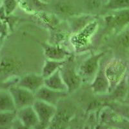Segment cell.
I'll return each instance as SVG.
<instances>
[{
	"label": "cell",
	"mask_w": 129,
	"mask_h": 129,
	"mask_svg": "<svg viewBox=\"0 0 129 129\" xmlns=\"http://www.w3.org/2000/svg\"><path fill=\"white\" fill-rule=\"evenodd\" d=\"M128 69L129 61L120 57H113L105 64V72L110 83V92L125 76Z\"/></svg>",
	"instance_id": "6da1fadb"
},
{
	"label": "cell",
	"mask_w": 129,
	"mask_h": 129,
	"mask_svg": "<svg viewBox=\"0 0 129 129\" xmlns=\"http://www.w3.org/2000/svg\"><path fill=\"white\" fill-rule=\"evenodd\" d=\"M61 75L67 88V92L73 93L77 90L83 83V79L74 64L71 56L59 69Z\"/></svg>",
	"instance_id": "7a4b0ae2"
},
{
	"label": "cell",
	"mask_w": 129,
	"mask_h": 129,
	"mask_svg": "<svg viewBox=\"0 0 129 129\" xmlns=\"http://www.w3.org/2000/svg\"><path fill=\"white\" fill-rule=\"evenodd\" d=\"M104 52L91 54L86 58L78 69V71L83 79V82H92L100 67V61L104 56Z\"/></svg>",
	"instance_id": "3957f363"
},
{
	"label": "cell",
	"mask_w": 129,
	"mask_h": 129,
	"mask_svg": "<svg viewBox=\"0 0 129 129\" xmlns=\"http://www.w3.org/2000/svg\"><path fill=\"white\" fill-rule=\"evenodd\" d=\"M104 17L107 29L116 35L129 26V9L112 11Z\"/></svg>",
	"instance_id": "277c9868"
},
{
	"label": "cell",
	"mask_w": 129,
	"mask_h": 129,
	"mask_svg": "<svg viewBox=\"0 0 129 129\" xmlns=\"http://www.w3.org/2000/svg\"><path fill=\"white\" fill-rule=\"evenodd\" d=\"M32 107L35 110L40 121L39 127L41 128H49L57 112V106L36 100Z\"/></svg>",
	"instance_id": "5b68a950"
},
{
	"label": "cell",
	"mask_w": 129,
	"mask_h": 129,
	"mask_svg": "<svg viewBox=\"0 0 129 129\" xmlns=\"http://www.w3.org/2000/svg\"><path fill=\"white\" fill-rule=\"evenodd\" d=\"M98 27V23L96 19L88 24L81 30L73 34L71 38V42L73 47L78 50L88 45L90 40Z\"/></svg>",
	"instance_id": "8992f818"
},
{
	"label": "cell",
	"mask_w": 129,
	"mask_h": 129,
	"mask_svg": "<svg viewBox=\"0 0 129 129\" xmlns=\"http://www.w3.org/2000/svg\"><path fill=\"white\" fill-rule=\"evenodd\" d=\"M9 92L13 98L17 110L32 106L36 100L34 93L18 85L11 86Z\"/></svg>",
	"instance_id": "52a82bcc"
},
{
	"label": "cell",
	"mask_w": 129,
	"mask_h": 129,
	"mask_svg": "<svg viewBox=\"0 0 129 129\" xmlns=\"http://www.w3.org/2000/svg\"><path fill=\"white\" fill-rule=\"evenodd\" d=\"M90 88L95 95H105L110 92V83L105 72V64L101 63L98 72L90 83Z\"/></svg>",
	"instance_id": "ba28073f"
},
{
	"label": "cell",
	"mask_w": 129,
	"mask_h": 129,
	"mask_svg": "<svg viewBox=\"0 0 129 129\" xmlns=\"http://www.w3.org/2000/svg\"><path fill=\"white\" fill-rule=\"evenodd\" d=\"M17 118L25 128H39L40 121L32 106H28L17 110Z\"/></svg>",
	"instance_id": "9c48e42d"
},
{
	"label": "cell",
	"mask_w": 129,
	"mask_h": 129,
	"mask_svg": "<svg viewBox=\"0 0 129 129\" xmlns=\"http://www.w3.org/2000/svg\"><path fill=\"white\" fill-rule=\"evenodd\" d=\"M67 94V92L54 90L43 85L35 93V96L36 100L57 106L61 100L65 98Z\"/></svg>",
	"instance_id": "30bf717a"
},
{
	"label": "cell",
	"mask_w": 129,
	"mask_h": 129,
	"mask_svg": "<svg viewBox=\"0 0 129 129\" xmlns=\"http://www.w3.org/2000/svg\"><path fill=\"white\" fill-rule=\"evenodd\" d=\"M46 58L54 60L64 61L72 56L71 53L66 48L58 44H50L41 43Z\"/></svg>",
	"instance_id": "8fae6325"
},
{
	"label": "cell",
	"mask_w": 129,
	"mask_h": 129,
	"mask_svg": "<svg viewBox=\"0 0 129 129\" xmlns=\"http://www.w3.org/2000/svg\"><path fill=\"white\" fill-rule=\"evenodd\" d=\"M44 79L41 74L35 73L27 74L21 78L16 85L23 87L35 94L44 85Z\"/></svg>",
	"instance_id": "7c38bea8"
},
{
	"label": "cell",
	"mask_w": 129,
	"mask_h": 129,
	"mask_svg": "<svg viewBox=\"0 0 129 129\" xmlns=\"http://www.w3.org/2000/svg\"><path fill=\"white\" fill-rule=\"evenodd\" d=\"M95 18L92 15L83 14L73 16L70 18L69 25L72 33L75 34L87 26L92 21L95 20Z\"/></svg>",
	"instance_id": "4fadbf2b"
},
{
	"label": "cell",
	"mask_w": 129,
	"mask_h": 129,
	"mask_svg": "<svg viewBox=\"0 0 129 129\" xmlns=\"http://www.w3.org/2000/svg\"><path fill=\"white\" fill-rule=\"evenodd\" d=\"M44 85L54 90L67 92V88L61 75L59 70L50 75V76L45 78Z\"/></svg>",
	"instance_id": "5bb4252c"
},
{
	"label": "cell",
	"mask_w": 129,
	"mask_h": 129,
	"mask_svg": "<svg viewBox=\"0 0 129 129\" xmlns=\"http://www.w3.org/2000/svg\"><path fill=\"white\" fill-rule=\"evenodd\" d=\"M128 73V72H127ZM128 90L127 74L119 83L109 93L113 102L123 103L126 98Z\"/></svg>",
	"instance_id": "9a60e30c"
},
{
	"label": "cell",
	"mask_w": 129,
	"mask_h": 129,
	"mask_svg": "<svg viewBox=\"0 0 129 129\" xmlns=\"http://www.w3.org/2000/svg\"><path fill=\"white\" fill-rule=\"evenodd\" d=\"M67 59L64 61H58L47 58L46 60L45 61L43 66L41 74L44 78V79L47 77L50 76V75L59 70L63 64L66 63Z\"/></svg>",
	"instance_id": "2e32d148"
},
{
	"label": "cell",
	"mask_w": 129,
	"mask_h": 129,
	"mask_svg": "<svg viewBox=\"0 0 129 129\" xmlns=\"http://www.w3.org/2000/svg\"><path fill=\"white\" fill-rule=\"evenodd\" d=\"M14 101L9 91H0V112L16 111Z\"/></svg>",
	"instance_id": "e0dca14e"
},
{
	"label": "cell",
	"mask_w": 129,
	"mask_h": 129,
	"mask_svg": "<svg viewBox=\"0 0 129 129\" xmlns=\"http://www.w3.org/2000/svg\"><path fill=\"white\" fill-rule=\"evenodd\" d=\"M114 44L118 50L129 52V26L115 35Z\"/></svg>",
	"instance_id": "ac0fdd59"
},
{
	"label": "cell",
	"mask_w": 129,
	"mask_h": 129,
	"mask_svg": "<svg viewBox=\"0 0 129 129\" xmlns=\"http://www.w3.org/2000/svg\"><path fill=\"white\" fill-rule=\"evenodd\" d=\"M105 9L111 12L129 9V0H107Z\"/></svg>",
	"instance_id": "d6986e66"
},
{
	"label": "cell",
	"mask_w": 129,
	"mask_h": 129,
	"mask_svg": "<svg viewBox=\"0 0 129 129\" xmlns=\"http://www.w3.org/2000/svg\"><path fill=\"white\" fill-rule=\"evenodd\" d=\"M17 119V110L10 112H0V127L10 126Z\"/></svg>",
	"instance_id": "ffe728a7"
},
{
	"label": "cell",
	"mask_w": 129,
	"mask_h": 129,
	"mask_svg": "<svg viewBox=\"0 0 129 129\" xmlns=\"http://www.w3.org/2000/svg\"><path fill=\"white\" fill-rule=\"evenodd\" d=\"M111 108L116 113L129 121V104L113 102Z\"/></svg>",
	"instance_id": "44dd1931"
},
{
	"label": "cell",
	"mask_w": 129,
	"mask_h": 129,
	"mask_svg": "<svg viewBox=\"0 0 129 129\" xmlns=\"http://www.w3.org/2000/svg\"><path fill=\"white\" fill-rule=\"evenodd\" d=\"M18 6L17 0H3V7L5 11V14L10 16L12 14Z\"/></svg>",
	"instance_id": "7402d4cb"
},
{
	"label": "cell",
	"mask_w": 129,
	"mask_h": 129,
	"mask_svg": "<svg viewBox=\"0 0 129 129\" xmlns=\"http://www.w3.org/2000/svg\"><path fill=\"white\" fill-rule=\"evenodd\" d=\"M88 7H91L90 9H98L99 7L101 5V2L100 0H88Z\"/></svg>",
	"instance_id": "603a6c76"
},
{
	"label": "cell",
	"mask_w": 129,
	"mask_h": 129,
	"mask_svg": "<svg viewBox=\"0 0 129 129\" xmlns=\"http://www.w3.org/2000/svg\"><path fill=\"white\" fill-rule=\"evenodd\" d=\"M127 83H128V90H127V94H126V98H125V101L123 103H128L129 104V69L127 73Z\"/></svg>",
	"instance_id": "cb8c5ba5"
},
{
	"label": "cell",
	"mask_w": 129,
	"mask_h": 129,
	"mask_svg": "<svg viewBox=\"0 0 129 129\" xmlns=\"http://www.w3.org/2000/svg\"><path fill=\"white\" fill-rule=\"evenodd\" d=\"M40 1L41 2V3H45V4H47V3H49V2H50L51 0H40Z\"/></svg>",
	"instance_id": "d4e9b609"
}]
</instances>
